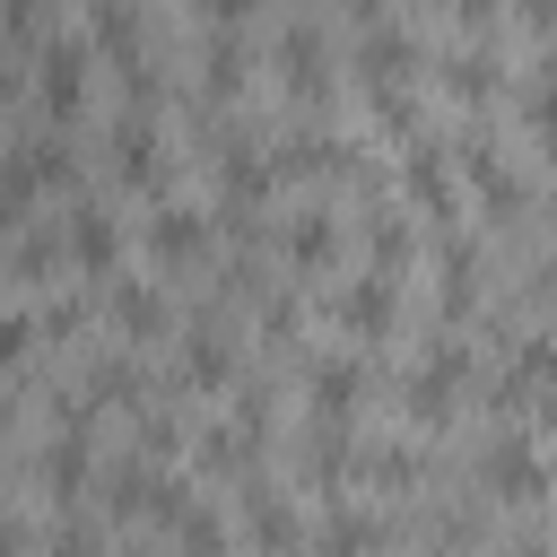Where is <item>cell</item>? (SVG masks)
<instances>
[{
	"mask_svg": "<svg viewBox=\"0 0 557 557\" xmlns=\"http://www.w3.org/2000/svg\"><path fill=\"white\" fill-rule=\"evenodd\" d=\"M479 470H487V487H496L505 505H540V496L557 487V470H548V453H540L531 435H496Z\"/></svg>",
	"mask_w": 557,
	"mask_h": 557,
	"instance_id": "6da1fadb",
	"label": "cell"
},
{
	"mask_svg": "<svg viewBox=\"0 0 557 557\" xmlns=\"http://www.w3.org/2000/svg\"><path fill=\"white\" fill-rule=\"evenodd\" d=\"M148 252H157L165 270L200 261V252H209V209H200V200H157V209H148Z\"/></svg>",
	"mask_w": 557,
	"mask_h": 557,
	"instance_id": "7a4b0ae2",
	"label": "cell"
},
{
	"mask_svg": "<svg viewBox=\"0 0 557 557\" xmlns=\"http://www.w3.org/2000/svg\"><path fill=\"white\" fill-rule=\"evenodd\" d=\"M61 252H70L78 270H96V278H104V270L122 261V226H113V209H96V200H87V209H70V226H61Z\"/></svg>",
	"mask_w": 557,
	"mask_h": 557,
	"instance_id": "3957f363",
	"label": "cell"
},
{
	"mask_svg": "<svg viewBox=\"0 0 557 557\" xmlns=\"http://www.w3.org/2000/svg\"><path fill=\"white\" fill-rule=\"evenodd\" d=\"M287 261L296 270H331L339 261V218L331 209H296L287 218Z\"/></svg>",
	"mask_w": 557,
	"mask_h": 557,
	"instance_id": "277c9868",
	"label": "cell"
},
{
	"mask_svg": "<svg viewBox=\"0 0 557 557\" xmlns=\"http://www.w3.org/2000/svg\"><path fill=\"white\" fill-rule=\"evenodd\" d=\"M339 322H348L357 339H383V331H392V270H366V278L339 296Z\"/></svg>",
	"mask_w": 557,
	"mask_h": 557,
	"instance_id": "5b68a950",
	"label": "cell"
},
{
	"mask_svg": "<svg viewBox=\"0 0 557 557\" xmlns=\"http://www.w3.org/2000/svg\"><path fill=\"white\" fill-rule=\"evenodd\" d=\"M366 87H400L409 78V61H418V44H409V26H366Z\"/></svg>",
	"mask_w": 557,
	"mask_h": 557,
	"instance_id": "8992f818",
	"label": "cell"
},
{
	"mask_svg": "<svg viewBox=\"0 0 557 557\" xmlns=\"http://www.w3.org/2000/svg\"><path fill=\"white\" fill-rule=\"evenodd\" d=\"M35 87H44V104H52V113H78V96H87V44H52Z\"/></svg>",
	"mask_w": 557,
	"mask_h": 557,
	"instance_id": "52a82bcc",
	"label": "cell"
},
{
	"mask_svg": "<svg viewBox=\"0 0 557 557\" xmlns=\"http://www.w3.org/2000/svg\"><path fill=\"white\" fill-rule=\"evenodd\" d=\"M305 392H313V418H348V409H357V392H366V374H357L348 357H313Z\"/></svg>",
	"mask_w": 557,
	"mask_h": 557,
	"instance_id": "ba28073f",
	"label": "cell"
},
{
	"mask_svg": "<svg viewBox=\"0 0 557 557\" xmlns=\"http://www.w3.org/2000/svg\"><path fill=\"white\" fill-rule=\"evenodd\" d=\"M278 61H287V87H296L305 104L331 87V78H322V35H313V26H287V52H278Z\"/></svg>",
	"mask_w": 557,
	"mask_h": 557,
	"instance_id": "9c48e42d",
	"label": "cell"
},
{
	"mask_svg": "<svg viewBox=\"0 0 557 557\" xmlns=\"http://www.w3.org/2000/svg\"><path fill=\"white\" fill-rule=\"evenodd\" d=\"M183 374H191V383H226V374H235V357H226V331H218V322H191V339H183Z\"/></svg>",
	"mask_w": 557,
	"mask_h": 557,
	"instance_id": "30bf717a",
	"label": "cell"
},
{
	"mask_svg": "<svg viewBox=\"0 0 557 557\" xmlns=\"http://www.w3.org/2000/svg\"><path fill=\"white\" fill-rule=\"evenodd\" d=\"M87 35L104 44V52H139V26H131V0H87Z\"/></svg>",
	"mask_w": 557,
	"mask_h": 557,
	"instance_id": "8fae6325",
	"label": "cell"
},
{
	"mask_svg": "<svg viewBox=\"0 0 557 557\" xmlns=\"http://www.w3.org/2000/svg\"><path fill=\"white\" fill-rule=\"evenodd\" d=\"M531 383H557V339H548V331L513 348V366H505V400H513V392H531Z\"/></svg>",
	"mask_w": 557,
	"mask_h": 557,
	"instance_id": "7c38bea8",
	"label": "cell"
},
{
	"mask_svg": "<svg viewBox=\"0 0 557 557\" xmlns=\"http://www.w3.org/2000/svg\"><path fill=\"white\" fill-rule=\"evenodd\" d=\"M409 200H426L435 218L453 209V174H444V157H435V148H409Z\"/></svg>",
	"mask_w": 557,
	"mask_h": 557,
	"instance_id": "4fadbf2b",
	"label": "cell"
},
{
	"mask_svg": "<svg viewBox=\"0 0 557 557\" xmlns=\"http://www.w3.org/2000/svg\"><path fill=\"white\" fill-rule=\"evenodd\" d=\"M113 313H122V331H139V339L165 331V296H157V287H113Z\"/></svg>",
	"mask_w": 557,
	"mask_h": 557,
	"instance_id": "5bb4252c",
	"label": "cell"
},
{
	"mask_svg": "<svg viewBox=\"0 0 557 557\" xmlns=\"http://www.w3.org/2000/svg\"><path fill=\"white\" fill-rule=\"evenodd\" d=\"M374 548V513H331L322 522V557H366Z\"/></svg>",
	"mask_w": 557,
	"mask_h": 557,
	"instance_id": "9a60e30c",
	"label": "cell"
},
{
	"mask_svg": "<svg viewBox=\"0 0 557 557\" xmlns=\"http://www.w3.org/2000/svg\"><path fill=\"white\" fill-rule=\"evenodd\" d=\"M113 165H122V174H157V131H148V122H122V131H113Z\"/></svg>",
	"mask_w": 557,
	"mask_h": 557,
	"instance_id": "2e32d148",
	"label": "cell"
},
{
	"mask_svg": "<svg viewBox=\"0 0 557 557\" xmlns=\"http://www.w3.org/2000/svg\"><path fill=\"white\" fill-rule=\"evenodd\" d=\"M531 122H540V139L557 148V52L531 70Z\"/></svg>",
	"mask_w": 557,
	"mask_h": 557,
	"instance_id": "e0dca14e",
	"label": "cell"
},
{
	"mask_svg": "<svg viewBox=\"0 0 557 557\" xmlns=\"http://www.w3.org/2000/svg\"><path fill=\"white\" fill-rule=\"evenodd\" d=\"M174 522H183V557H226V531H218V522H209L200 505H183Z\"/></svg>",
	"mask_w": 557,
	"mask_h": 557,
	"instance_id": "ac0fdd59",
	"label": "cell"
},
{
	"mask_svg": "<svg viewBox=\"0 0 557 557\" xmlns=\"http://www.w3.org/2000/svg\"><path fill=\"white\" fill-rule=\"evenodd\" d=\"M453 87H461V96H487V87H496V61H487L479 44H470V52H453Z\"/></svg>",
	"mask_w": 557,
	"mask_h": 557,
	"instance_id": "d6986e66",
	"label": "cell"
},
{
	"mask_svg": "<svg viewBox=\"0 0 557 557\" xmlns=\"http://www.w3.org/2000/svg\"><path fill=\"white\" fill-rule=\"evenodd\" d=\"M200 70H209V87H218V96H235V87H244V52H235V44H218Z\"/></svg>",
	"mask_w": 557,
	"mask_h": 557,
	"instance_id": "ffe728a7",
	"label": "cell"
},
{
	"mask_svg": "<svg viewBox=\"0 0 557 557\" xmlns=\"http://www.w3.org/2000/svg\"><path fill=\"white\" fill-rule=\"evenodd\" d=\"M26 348H35V322L26 313H0V366H17Z\"/></svg>",
	"mask_w": 557,
	"mask_h": 557,
	"instance_id": "44dd1931",
	"label": "cell"
},
{
	"mask_svg": "<svg viewBox=\"0 0 557 557\" xmlns=\"http://www.w3.org/2000/svg\"><path fill=\"white\" fill-rule=\"evenodd\" d=\"M374 252H383V261H400V252H409V226H400V218H392V209H383V218H374Z\"/></svg>",
	"mask_w": 557,
	"mask_h": 557,
	"instance_id": "7402d4cb",
	"label": "cell"
},
{
	"mask_svg": "<svg viewBox=\"0 0 557 557\" xmlns=\"http://www.w3.org/2000/svg\"><path fill=\"white\" fill-rule=\"evenodd\" d=\"M17 200H26V183H9V174H0V235L17 226Z\"/></svg>",
	"mask_w": 557,
	"mask_h": 557,
	"instance_id": "603a6c76",
	"label": "cell"
},
{
	"mask_svg": "<svg viewBox=\"0 0 557 557\" xmlns=\"http://www.w3.org/2000/svg\"><path fill=\"white\" fill-rule=\"evenodd\" d=\"M200 17H218V26H235V17H252V0H200Z\"/></svg>",
	"mask_w": 557,
	"mask_h": 557,
	"instance_id": "cb8c5ba5",
	"label": "cell"
},
{
	"mask_svg": "<svg viewBox=\"0 0 557 557\" xmlns=\"http://www.w3.org/2000/svg\"><path fill=\"white\" fill-rule=\"evenodd\" d=\"M453 17H461V26H487V17H496V0H453Z\"/></svg>",
	"mask_w": 557,
	"mask_h": 557,
	"instance_id": "d4e9b609",
	"label": "cell"
},
{
	"mask_svg": "<svg viewBox=\"0 0 557 557\" xmlns=\"http://www.w3.org/2000/svg\"><path fill=\"white\" fill-rule=\"evenodd\" d=\"M522 17L531 26H557V0H522Z\"/></svg>",
	"mask_w": 557,
	"mask_h": 557,
	"instance_id": "484cf974",
	"label": "cell"
},
{
	"mask_svg": "<svg viewBox=\"0 0 557 557\" xmlns=\"http://www.w3.org/2000/svg\"><path fill=\"white\" fill-rule=\"evenodd\" d=\"M435 557H461V548H435Z\"/></svg>",
	"mask_w": 557,
	"mask_h": 557,
	"instance_id": "4316f807",
	"label": "cell"
},
{
	"mask_svg": "<svg viewBox=\"0 0 557 557\" xmlns=\"http://www.w3.org/2000/svg\"><path fill=\"white\" fill-rule=\"evenodd\" d=\"M131 557H139V548H131Z\"/></svg>",
	"mask_w": 557,
	"mask_h": 557,
	"instance_id": "83f0119b",
	"label": "cell"
}]
</instances>
